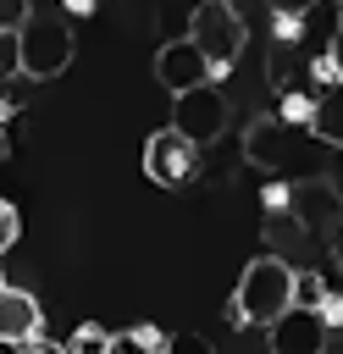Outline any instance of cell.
Masks as SVG:
<instances>
[{"label": "cell", "mask_w": 343, "mask_h": 354, "mask_svg": "<svg viewBox=\"0 0 343 354\" xmlns=\"http://www.w3.org/2000/svg\"><path fill=\"white\" fill-rule=\"evenodd\" d=\"M288 304H293V266L282 254H254L238 277L227 315H232V326H271Z\"/></svg>", "instance_id": "obj_1"}, {"label": "cell", "mask_w": 343, "mask_h": 354, "mask_svg": "<svg viewBox=\"0 0 343 354\" xmlns=\"http://www.w3.org/2000/svg\"><path fill=\"white\" fill-rule=\"evenodd\" d=\"M17 55H22V77H33V83L61 77L72 66V28H66V17L33 11L17 28Z\"/></svg>", "instance_id": "obj_2"}, {"label": "cell", "mask_w": 343, "mask_h": 354, "mask_svg": "<svg viewBox=\"0 0 343 354\" xmlns=\"http://www.w3.org/2000/svg\"><path fill=\"white\" fill-rule=\"evenodd\" d=\"M188 39L205 50L210 72H227L249 44V22L232 11V0H199L194 17H188Z\"/></svg>", "instance_id": "obj_3"}, {"label": "cell", "mask_w": 343, "mask_h": 354, "mask_svg": "<svg viewBox=\"0 0 343 354\" xmlns=\"http://www.w3.org/2000/svg\"><path fill=\"white\" fill-rule=\"evenodd\" d=\"M144 171H149L155 188H188L194 171H199V144H194L188 133H177L172 122L155 127V133L144 138Z\"/></svg>", "instance_id": "obj_4"}, {"label": "cell", "mask_w": 343, "mask_h": 354, "mask_svg": "<svg viewBox=\"0 0 343 354\" xmlns=\"http://www.w3.org/2000/svg\"><path fill=\"white\" fill-rule=\"evenodd\" d=\"M172 127L188 133L199 149L216 144L221 127H227V100H221V88L199 83V88H188V94H172Z\"/></svg>", "instance_id": "obj_5"}, {"label": "cell", "mask_w": 343, "mask_h": 354, "mask_svg": "<svg viewBox=\"0 0 343 354\" xmlns=\"http://www.w3.org/2000/svg\"><path fill=\"white\" fill-rule=\"evenodd\" d=\"M155 83L166 94H188L199 83H216V72H210V61H205V50L194 39H172V44L155 50Z\"/></svg>", "instance_id": "obj_6"}, {"label": "cell", "mask_w": 343, "mask_h": 354, "mask_svg": "<svg viewBox=\"0 0 343 354\" xmlns=\"http://www.w3.org/2000/svg\"><path fill=\"white\" fill-rule=\"evenodd\" d=\"M326 315L321 310H299V304H288L271 326H266V343H271V354H321L326 348Z\"/></svg>", "instance_id": "obj_7"}, {"label": "cell", "mask_w": 343, "mask_h": 354, "mask_svg": "<svg viewBox=\"0 0 343 354\" xmlns=\"http://www.w3.org/2000/svg\"><path fill=\"white\" fill-rule=\"evenodd\" d=\"M44 332V310L28 288H0V343H28Z\"/></svg>", "instance_id": "obj_8"}, {"label": "cell", "mask_w": 343, "mask_h": 354, "mask_svg": "<svg viewBox=\"0 0 343 354\" xmlns=\"http://www.w3.org/2000/svg\"><path fill=\"white\" fill-rule=\"evenodd\" d=\"M310 133H315L326 149H343V77L315 94V105H310Z\"/></svg>", "instance_id": "obj_9"}, {"label": "cell", "mask_w": 343, "mask_h": 354, "mask_svg": "<svg viewBox=\"0 0 343 354\" xmlns=\"http://www.w3.org/2000/svg\"><path fill=\"white\" fill-rule=\"evenodd\" d=\"M166 348V332L160 326H133V332H111V348L105 354H160Z\"/></svg>", "instance_id": "obj_10"}, {"label": "cell", "mask_w": 343, "mask_h": 354, "mask_svg": "<svg viewBox=\"0 0 343 354\" xmlns=\"http://www.w3.org/2000/svg\"><path fill=\"white\" fill-rule=\"evenodd\" d=\"M293 304L299 310H321L326 304V277L321 271H293Z\"/></svg>", "instance_id": "obj_11"}, {"label": "cell", "mask_w": 343, "mask_h": 354, "mask_svg": "<svg viewBox=\"0 0 343 354\" xmlns=\"http://www.w3.org/2000/svg\"><path fill=\"white\" fill-rule=\"evenodd\" d=\"M111 348V332L100 326V321H83L72 337H66V354H105Z\"/></svg>", "instance_id": "obj_12"}, {"label": "cell", "mask_w": 343, "mask_h": 354, "mask_svg": "<svg viewBox=\"0 0 343 354\" xmlns=\"http://www.w3.org/2000/svg\"><path fill=\"white\" fill-rule=\"evenodd\" d=\"M160 354H216V348H210V343H205L199 332H172Z\"/></svg>", "instance_id": "obj_13"}, {"label": "cell", "mask_w": 343, "mask_h": 354, "mask_svg": "<svg viewBox=\"0 0 343 354\" xmlns=\"http://www.w3.org/2000/svg\"><path fill=\"white\" fill-rule=\"evenodd\" d=\"M22 77V55H17V33H0V83Z\"/></svg>", "instance_id": "obj_14"}, {"label": "cell", "mask_w": 343, "mask_h": 354, "mask_svg": "<svg viewBox=\"0 0 343 354\" xmlns=\"http://www.w3.org/2000/svg\"><path fill=\"white\" fill-rule=\"evenodd\" d=\"M33 17V0H0V33H17Z\"/></svg>", "instance_id": "obj_15"}, {"label": "cell", "mask_w": 343, "mask_h": 354, "mask_svg": "<svg viewBox=\"0 0 343 354\" xmlns=\"http://www.w3.org/2000/svg\"><path fill=\"white\" fill-rule=\"evenodd\" d=\"M17 232H22V216H17V205H6V199H0V254L17 243Z\"/></svg>", "instance_id": "obj_16"}, {"label": "cell", "mask_w": 343, "mask_h": 354, "mask_svg": "<svg viewBox=\"0 0 343 354\" xmlns=\"http://www.w3.org/2000/svg\"><path fill=\"white\" fill-rule=\"evenodd\" d=\"M321 0H271V17H299L304 22V11H315Z\"/></svg>", "instance_id": "obj_17"}, {"label": "cell", "mask_w": 343, "mask_h": 354, "mask_svg": "<svg viewBox=\"0 0 343 354\" xmlns=\"http://www.w3.org/2000/svg\"><path fill=\"white\" fill-rule=\"evenodd\" d=\"M28 354H66V343H55V337H28Z\"/></svg>", "instance_id": "obj_18"}, {"label": "cell", "mask_w": 343, "mask_h": 354, "mask_svg": "<svg viewBox=\"0 0 343 354\" xmlns=\"http://www.w3.org/2000/svg\"><path fill=\"white\" fill-rule=\"evenodd\" d=\"M326 61H332V77H343V28L332 33V44H326Z\"/></svg>", "instance_id": "obj_19"}, {"label": "cell", "mask_w": 343, "mask_h": 354, "mask_svg": "<svg viewBox=\"0 0 343 354\" xmlns=\"http://www.w3.org/2000/svg\"><path fill=\"white\" fill-rule=\"evenodd\" d=\"M61 11H66V17H89V11H94V0H61Z\"/></svg>", "instance_id": "obj_20"}, {"label": "cell", "mask_w": 343, "mask_h": 354, "mask_svg": "<svg viewBox=\"0 0 343 354\" xmlns=\"http://www.w3.org/2000/svg\"><path fill=\"white\" fill-rule=\"evenodd\" d=\"M326 177H332V188L343 194V149H337V160H332V171H326Z\"/></svg>", "instance_id": "obj_21"}, {"label": "cell", "mask_w": 343, "mask_h": 354, "mask_svg": "<svg viewBox=\"0 0 343 354\" xmlns=\"http://www.w3.org/2000/svg\"><path fill=\"white\" fill-rule=\"evenodd\" d=\"M11 155V138H6V122H0V160Z\"/></svg>", "instance_id": "obj_22"}, {"label": "cell", "mask_w": 343, "mask_h": 354, "mask_svg": "<svg viewBox=\"0 0 343 354\" xmlns=\"http://www.w3.org/2000/svg\"><path fill=\"white\" fill-rule=\"evenodd\" d=\"M0 288H6V271H0Z\"/></svg>", "instance_id": "obj_23"}, {"label": "cell", "mask_w": 343, "mask_h": 354, "mask_svg": "<svg viewBox=\"0 0 343 354\" xmlns=\"http://www.w3.org/2000/svg\"><path fill=\"white\" fill-rule=\"evenodd\" d=\"M337 17H343V0H337Z\"/></svg>", "instance_id": "obj_24"}]
</instances>
